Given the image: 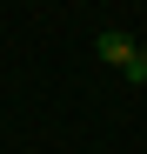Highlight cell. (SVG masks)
<instances>
[{"instance_id": "obj_1", "label": "cell", "mask_w": 147, "mask_h": 154, "mask_svg": "<svg viewBox=\"0 0 147 154\" xmlns=\"http://www.w3.org/2000/svg\"><path fill=\"white\" fill-rule=\"evenodd\" d=\"M94 54H100L107 67H127V54H134V40H127V34H100V40H94Z\"/></svg>"}, {"instance_id": "obj_2", "label": "cell", "mask_w": 147, "mask_h": 154, "mask_svg": "<svg viewBox=\"0 0 147 154\" xmlns=\"http://www.w3.org/2000/svg\"><path fill=\"white\" fill-rule=\"evenodd\" d=\"M120 74H127V81L140 87V81H147V47H134V54H127V67H120Z\"/></svg>"}]
</instances>
